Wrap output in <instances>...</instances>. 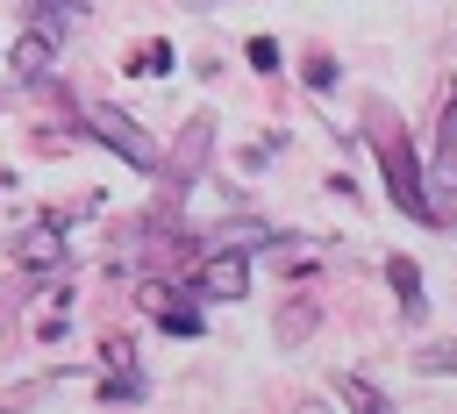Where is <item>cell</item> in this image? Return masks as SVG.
<instances>
[{
	"instance_id": "1",
	"label": "cell",
	"mask_w": 457,
	"mask_h": 414,
	"mask_svg": "<svg viewBox=\"0 0 457 414\" xmlns=\"http://www.w3.org/2000/svg\"><path fill=\"white\" fill-rule=\"evenodd\" d=\"M378 164H386V193H393V207L414 214V221H436V200H428V186H421V164H414L407 136H378Z\"/></svg>"
},
{
	"instance_id": "2",
	"label": "cell",
	"mask_w": 457,
	"mask_h": 414,
	"mask_svg": "<svg viewBox=\"0 0 457 414\" xmlns=\"http://www.w3.org/2000/svg\"><path fill=\"white\" fill-rule=\"evenodd\" d=\"M86 121H93V136H100L107 150H121L136 171H157V143H150V136H143L121 107H86Z\"/></svg>"
},
{
	"instance_id": "3",
	"label": "cell",
	"mask_w": 457,
	"mask_h": 414,
	"mask_svg": "<svg viewBox=\"0 0 457 414\" xmlns=\"http://www.w3.org/2000/svg\"><path fill=\"white\" fill-rule=\"evenodd\" d=\"M207 300H243L250 293V264H243V250H214L207 264H200V278H193Z\"/></svg>"
},
{
	"instance_id": "4",
	"label": "cell",
	"mask_w": 457,
	"mask_h": 414,
	"mask_svg": "<svg viewBox=\"0 0 457 414\" xmlns=\"http://www.w3.org/2000/svg\"><path fill=\"white\" fill-rule=\"evenodd\" d=\"M50 64H57V43H50L43 29H29V36H14V50H7V71H14V79H43Z\"/></svg>"
},
{
	"instance_id": "5",
	"label": "cell",
	"mask_w": 457,
	"mask_h": 414,
	"mask_svg": "<svg viewBox=\"0 0 457 414\" xmlns=\"http://www.w3.org/2000/svg\"><path fill=\"white\" fill-rule=\"evenodd\" d=\"M386 278H393V293H400V314L421 321V314H428V300H421V264H414V257H393Z\"/></svg>"
},
{
	"instance_id": "6",
	"label": "cell",
	"mask_w": 457,
	"mask_h": 414,
	"mask_svg": "<svg viewBox=\"0 0 457 414\" xmlns=\"http://www.w3.org/2000/svg\"><path fill=\"white\" fill-rule=\"evenodd\" d=\"M264 236H271L264 221H221V228H214V250H250V243H264Z\"/></svg>"
},
{
	"instance_id": "7",
	"label": "cell",
	"mask_w": 457,
	"mask_h": 414,
	"mask_svg": "<svg viewBox=\"0 0 457 414\" xmlns=\"http://www.w3.org/2000/svg\"><path fill=\"white\" fill-rule=\"evenodd\" d=\"M164 64H171V43H164V36H157V43H143V50L129 57V71H136V79H157Z\"/></svg>"
},
{
	"instance_id": "8",
	"label": "cell",
	"mask_w": 457,
	"mask_h": 414,
	"mask_svg": "<svg viewBox=\"0 0 457 414\" xmlns=\"http://www.w3.org/2000/svg\"><path fill=\"white\" fill-rule=\"evenodd\" d=\"M207 136H214V121H207V114H200V121H193V128H186V150H179V178H186V171H193V164H200V157H207Z\"/></svg>"
},
{
	"instance_id": "9",
	"label": "cell",
	"mask_w": 457,
	"mask_h": 414,
	"mask_svg": "<svg viewBox=\"0 0 457 414\" xmlns=\"http://www.w3.org/2000/svg\"><path fill=\"white\" fill-rule=\"evenodd\" d=\"M157 321H164V335H200V307H157Z\"/></svg>"
},
{
	"instance_id": "10",
	"label": "cell",
	"mask_w": 457,
	"mask_h": 414,
	"mask_svg": "<svg viewBox=\"0 0 457 414\" xmlns=\"http://www.w3.org/2000/svg\"><path fill=\"white\" fill-rule=\"evenodd\" d=\"M336 393H343L350 407H371V414L386 407V393H378V385H364V378H336Z\"/></svg>"
},
{
	"instance_id": "11",
	"label": "cell",
	"mask_w": 457,
	"mask_h": 414,
	"mask_svg": "<svg viewBox=\"0 0 457 414\" xmlns=\"http://www.w3.org/2000/svg\"><path fill=\"white\" fill-rule=\"evenodd\" d=\"M314 328V307H293V314H278V343H300Z\"/></svg>"
},
{
	"instance_id": "12",
	"label": "cell",
	"mask_w": 457,
	"mask_h": 414,
	"mask_svg": "<svg viewBox=\"0 0 457 414\" xmlns=\"http://www.w3.org/2000/svg\"><path fill=\"white\" fill-rule=\"evenodd\" d=\"M250 64H257V71H278V43H271V36H250Z\"/></svg>"
},
{
	"instance_id": "13",
	"label": "cell",
	"mask_w": 457,
	"mask_h": 414,
	"mask_svg": "<svg viewBox=\"0 0 457 414\" xmlns=\"http://www.w3.org/2000/svg\"><path fill=\"white\" fill-rule=\"evenodd\" d=\"M443 143H450V157H457V100H450V114H443Z\"/></svg>"
},
{
	"instance_id": "14",
	"label": "cell",
	"mask_w": 457,
	"mask_h": 414,
	"mask_svg": "<svg viewBox=\"0 0 457 414\" xmlns=\"http://www.w3.org/2000/svg\"><path fill=\"white\" fill-rule=\"evenodd\" d=\"M57 7H71V14H86V7H93V0H57Z\"/></svg>"
}]
</instances>
